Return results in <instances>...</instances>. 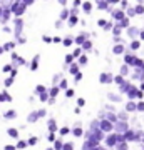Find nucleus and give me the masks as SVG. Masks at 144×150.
Returning <instances> with one entry per match:
<instances>
[{"instance_id": "44", "label": "nucleus", "mask_w": 144, "mask_h": 150, "mask_svg": "<svg viewBox=\"0 0 144 150\" xmlns=\"http://www.w3.org/2000/svg\"><path fill=\"white\" fill-rule=\"evenodd\" d=\"M52 43H62V37H59V35H54V37H52Z\"/></svg>"}, {"instance_id": "20", "label": "nucleus", "mask_w": 144, "mask_h": 150, "mask_svg": "<svg viewBox=\"0 0 144 150\" xmlns=\"http://www.w3.org/2000/svg\"><path fill=\"white\" fill-rule=\"evenodd\" d=\"M74 57H72V54H67V55H65V59H64V65H65V67H70V65H72V64H74Z\"/></svg>"}, {"instance_id": "14", "label": "nucleus", "mask_w": 144, "mask_h": 150, "mask_svg": "<svg viewBox=\"0 0 144 150\" xmlns=\"http://www.w3.org/2000/svg\"><path fill=\"white\" fill-rule=\"evenodd\" d=\"M82 134H84L82 132V125H80V122H77L74 125V129H72V135L74 137H82Z\"/></svg>"}, {"instance_id": "42", "label": "nucleus", "mask_w": 144, "mask_h": 150, "mask_svg": "<svg viewBox=\"0 0 144 150\" xmlns=\"http://www.w3.org/2000/svg\"><path fill=\"white\" fill-rule=\"evenodd\" d=\"M42 42L44 43H52V37H50V35H42Z\"/></svg>"}, {"instance_id": "6", "label": "nucleus", "mask_w": 144, "mask_h": 150, "mask_svg": "<svg viewBox=\"0 0 144 150\" xmlns=\"http://www.w3.org/2000/svg\"><path fill=\"white\" fill-rule=\"evenodd\" d=\"M2 47H4V50H5V52H10V54H12V52H15L17 42H15V40H9V42H5Z\"/></svg>"}, {"instance_id": "33", "label": "nucleus", "mask_w": 144, "mask_h": 150, "mask_svg": "<svg viewBox=\"0 0 144 150\" xmlns=\"http://www.w3.org/2000/svg\"><path fill=\"white\" fill-rule=\"evenodd\" d=\"M74 95H75L74 88H67V90H65V98H72Z\"/></svg>"}, {"instance_id": "16", "label": "nucleus", "mask_w": 144, "mask_h": 150, "mask_svg": "<svg viewBox=\"0 0 144 150\" xmlns=\"http://www.w3.org/2000/svg\"><path fill=\"white\" fill-rule=\"evenodd\" d=\"M111 129H112V125H111L109 120H102L101 125H99V130H102V132H109Z\"/></svg>"}, {"instance_id": "26", "label": "nucleus", "mask_w": 144, "mask_h": 150, "mask_svg": "<svg viewBox=\"0 0 144 150\" xmlns=\"http://www.w3.org/2000/svg\"><path fill=\"white\" fill-rule=\"evenodd\" d=\"M82 52H84V50L80 47L74 48V50H72V57H74V59H80V57H82Z\"/></svg>"}, {"instance_id": "9", "label": "nucleus", "mask_w": 144, "mask_h": 150, "mask_svg": "<svg viewBox=\"0 0 144 150\" xmlns=\"http://www.w3.org/2000/svg\"><path fill=\"white\" fill-rule=\"evenodd\" d=\"M47 87L44 85V83H37V85H35V88H34V93H35V95H42V93H47Z\"/></svg>"}, {"instance_id": "49", "label": "nucleus", "mask_w": 144, "mask_h": 150, "mask_svg": "<svg viewBox=\"0 0 144 150\" xmlns=\"http://www.w3.org/2000/svg\"><path fill=\"white\" fill-rule=\"evenodd\" d=\"M70 15H77L79 17V8H70Z\"/></svg>"}, {"instance_id": "22", "label": "nucleus", "mask_w": 144, "mask_h": 150, "mask_svg": "<svg viewBox=\"0 0 144 150\" xmlns=\"http://www.w3.org/2000/svg\"><path fill=\"white\" fill-rule=\"evenodd\" d=\"M14 82H15V79H12V77H9V75H7V79L4 80V87H5V90H7V88H10V87L14 85Z\"/></svg>"}, {"instance_id": "12", "label": "nucleus", "mask_w": 144, "mask_h": 150, "mask_svg": "<svg viewBox=\"0 0 144 150\" xmlns=\"http://www.w3.org/2000/svg\"><path fill=\"white\" fill-rule=\"evenodd\" d=\"M19 134H20V130L15 129V127H9V129H7V135H9V137H12V139L19 140Z\"/></svg>"}, {"instance_id": "35", "label": "nucleus", "mask_w": 144, "mask_h": 150, "mask_svg": "<svg viewBox=\"0 0 144 150\" xmlns=\"http://www.w3.org/2000/svg\"><path fill=\"white\" fill-rule=\"evenodd\" d=\"M55 140H57V135H55V134H49L47 135V142H50L52 145H54V142H55Z\"/></svg>"}, {"instance_id": "27", "label": "nucleus", "mask_w": 144, "mask_h": 150, "mask_svg": "<svg viewBox=\"0 0 144 150\" xmlns=\"http://www.w3.org/2000/svg\"><path fill=\"white\" fill-rule=\"evenodd\" d=\"M52 147H54V150H62V149H64V142H62L60 139H57L55 142H54Z\"/></svg>"}, {"instance_id": "3", "label": "nucleus", "mask_w": 144, "mask_h": 150, "mask_svg": "<svg viewBox=\"0 0 144 150\" xmlns=\"http://www.w3.org/2000/svg\"><path fill=\"white\" fill-rule=\"evenodd\" d=\"M47 130H49V134L59 132V127H57V120L55 118H47Z\"/></svg>"}, {"instance_id": "21", "label": "nucleus", "mask_w": 144, "mask_h": 150, "mask_svg": "<svg viewBox=\"0 0 144 150\" xmlns=\"http://www.w3.org/2000/svg\"><path fill=\"white\" fill-rule=\"evenodd\" d=\"M99 80H101V83H109L112 80V77H111V74H102L99 77Z\"/></svg>"}, {"instance_id": "48", "label": "nucleus", "mask_w": 144, "mask_h": 150, "mask_svg": "<svg viewBox=\"0 0 144 150\" xmlns=\"http://www.w3.org/2000/svg\"><path fill=\"white\" fill-rule=\"evenodd\" d=\"M62 27H64V22H62V20L55 22V28H62Z\"/></svg>"}, {"instance_id": "25", "label": "nucleus", "mask_w": 144, "mask_h": 150, "mask_svg": "<svg viewBox=\"0 0 144 150\" xmlns=\"http://www.w3.org/2000/svg\"><path fill=\"white\" fill-rule=\"evenodd\" d=\"M59 134L60 135H69V134H72V129L67 127V125H64V127H60L59 129Z\"/></svg>"}, {"instance_id": "43", "label": "nucleus", "mask_w": 144, "mask_h": 150, "mask_svg": "<svg viewBox=\"0 0 144 150\" xmlns=\"http://www.w3.org/2000/svg\"><path fill=\"white\" fill-rule=\"evenodd\" d=\"M4 150H17V147H15V144H7V145H4Z\"/></svg>"}, {"instance_id": "10", "label": "nucleus", "mask_w": 144, "mask_h": 150, "mask_svg": "<svg viewBox=\"0 0 144 150\" xmlns=\"http://www.w3.org/2000/svg\"><path fill=\"white\" fill-rule=\"evenodd\" d=\"M62 45H64L65 48H70L72 45H74V37H72V35H65V37H62Z\"/></svg>"}, {"instance_id": "8", "label": "nucleus", "mask_w": 144, "mask_h": 150, "mask_svg": "<svg viewBox=\"0 0 144 150\" xmlns=\"http://www.w3.org/2000/svg\"><path fill=\"white\" fill-rule=\"evenodd\" d=\"M40 118H39V113H37V110H32V112L27 115V123H35V122H39Z\"/></svg>"}, {"instance_id": "45", "label": "nucleus", "mask_w": 144, "mask_h": 150, "mask_svg": "<svg viewBox=\"0 0 144 150\" xmlns=\"http://www.w3.org/2000/svg\"><path fill=\"white\" fill-rule=\"evenodd\" d=\"M2 30H4L5 33H14V28L9 27V25H4V28H2Z\"/></svg>"}, {"instance_id": "38", "label": "nucleus", "mask_w": 144, "mask_h": 150, "mask_svg": "<svg viewBox=\"0 0 144 150\" xmlns=\"http://www.w3.org/2000/svg\"><path fill=\"white\" fill-rule=\"evenodd\" d=\"M17 75H19V67H14V69H12V72L9 74V77H12V79H15Z\"/></svg>"}, {"instance_id": "23", "label": "nucleus", "mask_w": 144, "mask_h": 150, "mask_svg": "<svg viewBox=\"0 0 144 150\" xmlns=\"http://www.w3.org/2000/svg\"><path fill=\"white\" fill-rule=\"evenodd\" d=\"M82 10H84L85 13H91L92 12V4L91 2H82Z\"/></svg>"}, {"instance_id": "40", "label": "nucleus", "mask_w": 144, "mask_h": 150, "mask_svg": "<svg viewBox=\"0 0 144 150\" xmlns=\"http://www.w3.org/2000/svg\"><path fill=\"white\" fill-rule=\"evenodd\" d=\"M37 113H39V118H44L45 115H47V110H45V108H39Z\"/></svg>"}, {"instance_id": "7", "label": "nucleus", "mask_w": 144, "mask_h": 150, "mask_svg": "<svg viewBox=\"0 0 144 150\" xmlns=\"http://www.w3.org/2000/svg\"><path fill=\"white\" fill-rule=\"evenodd\" d=\"M17 117H19V113H17L15 108H9V110L4 113V118H7V120H15Z\"/></svg>"}, {"instance_id": "29", "label": "nucleus", "mask_w": 144, "mask_h": 150, "mask_svg": "<svg viewBox=\"0 0 144 150\" xmlns=\"http://www.w3.org/2000/svg\"><path fill=\"white\" fill-rule=\"evenodd\" d=\"M12 69H14V65H12V62H10V64H5L2 67V72H4V74H10Z\"/></svg>"}, {"instance_id": "13", "label": "nucleus", "mask_w": 144, "mask_h": 150, "mask_svg": "<svg viewBox=\"0 0 144 150\" xmlns=\"http://www.w3.org/2000/svg\"><path fill=\"white\" fill-rule=\"evenodd\" d=\"M69 17H70V8H62V10H60V13H59V20L67 22V20H69Z\"/></svg>"}, {"instance_id": "5", "label": "nucleus", "mask_w": 144, "mask_h": 150, "mask_svg": "<svg viewBox=\"0 0 144 150\" xmlns=\"http://www.w3.org/2000/svg\"><path fill=\"white\" fill-rule=\"evenodd\" d=\"M39 65H40V54H35L34 59H32V62H30V65H29L30 72H35V70L39 69Z\"/></svg>"}, {"instance_id": "17", "label": "nucleus", "mask_w": 144, "mask_h": 150, "mask_svg": "<svg viewBox=\"0 0 144 150\" xmlns=\"http://www.w3.org/2000/svg\"><path fill=\"white\" fill-rule=\"evenodd\" d=\"M79 69H80V67H79V64H77V62H74V64L70 65V67H69L67 70H69V74H70V75H77V74L80 72Z\"/></svg>"}, {"instance_id": "50", "label": "nucleus", "mask_w": 144, "mask_h": 150, "mask_svg": "<svg viewBox=\"0 0 144 150\" xmlns=\"http://www.w3.org/2000/svg\"><path fill=\"white\" fill-rule=\"evenodd\" d=\"M121 52H123V47H121V45L114 47V54H121Z\"/></svg>"}, {"instance_id": "58", "label": "nucleus", "mask_w": 144, "mask_h": 150, "mask_svg": "<svg viewBox=\"0 0 144 150\" xmlns=\"http://www.w3.org/2000/svg\"><path fill=\"white\" fill-rule=\"evenodd\" d=\"M0 118H2V115H0Z\"/></svg>"}, {"instance_id": "31", "label": "nucleus", "mask_w": 144, "mask_h": 150, "mask_svg": "<svg viewBox=\"0 0 144 150\" xmlns=\"http://www.w3.org/2000/svg\"><path fill=\"white\" fill-rule=\"evenodd\" d=\"M62 79H64V77H62V74H55V75H54V80H52V82H54V85H59Z\"/></svg>"}, {"instance_id": "30", "label": "nucleus", "mask_w": 144, "mask_h": 150, "mask_svg": "<svg viewBox=\"0 0 144 150\" xmlns=\"http://www.w3.org/2000/svg\"><path fill=\"white\" fill-rule=\"evenodd\" d=\"M49 100H50V97H49V93H42V95H39V102L49 103Z\"/></svg>"}, {"instance_id": "1", "label": "nucleus", "mask_w": 144, "mask_h": 150, "mask_svg": "<svg viewBox=\"0 0 144 150\" xmlns=\"http://www.w3.org/2000/svg\"><path fill=\"white\" fill-rule=\"evenodd\" d=\"M24 27H25V22H24V18H14V35H15V38L22 35Z\"/></svg>"}, {"instance_id": "34", "label": "nucleus", "mask_w": 144, "mask_h": 150, "mask_svg": "<svg viewBox=\"0 0 144 150\" xmlns=\"http://www.w3.org/2000/svg\"><path fill=\"white\" fill-rule=\"evenodd\" d=\"M80 48H82V50H92V42H91V40H87V42H85Z\"/></svg>"}, {"instance_id": "55", "label": "nucleus", "mask_w": 144, "mask_h": 150, "mask_svg": "<svg viewBox=\"0 0 144 150\" xmlns=\"http://www.w3.org/2000/svg\"><path fill=\"white\" fill-rule=\"evenodd\" d=\"M4 8H5V7L0 5V18H2V15H4Z\"/></svg>"}, {"instance_id": "36", "label": "nucleus", "mask_w": 144, "mask_h": 150, "mask_svg": "<svg viewBox=\"0 0 144 150\" xmlns=\"http://www.w3.org/2000/svg\"><path fill=\"white\" fill-rule=\"evenodd\" d=\"M62 150H74V144L72 142H64V149Z\"/></svg>"}, {"instance_id": "32", "label": "nucleus", "mask_w": 144, "mask_h": 150, "mask_svg": "<svg viewBox=\"0 0 144 150\" xmlns=\"http://www.w3.org/2000/svg\"><path fill=\"white\" fill-rule=\"evenodd\" d=\"M17 45H25L27 43V37H24V35H20V37H17Z\"/></svg>"}, {"instance_id": "41", "label": "nucleus", "mask_w": 144, "mask_h": 150, "mask_svg": "<svg viewBox=\"0 0 144 150\" xmlns=\"http://www.w3.org/2000/svg\"><path fill=\"white\" fill-rule=\"evenodd\" d=\"M82 77H84V74H82V72H79L77 75H74V82H75V83H79V82L82 80Z\"/></svg>"}, {"instance_id": "11", "label": "nucleus", "mask_w": 144, "mask_h": 150, "mask_svg": "<svg viewBox=\"0 0 144 150\" xmlns=\"http://www.w3.org/2000/svg\"><path fill=\"white\" fill-rule=\"evenodd\" d=\"M47 93H49V97H50V98H57V95L60 93V88H59L57 85H52V87L47 90Z\"/></svg>"}, {"instance_id": "18", "label": "nucleus", "mask_w": 144, "mask_h": 150, "mask_svg": "<svg viewBox=\"0 0 144 150\" xmlns=\"http://www.w3.org/2000/svg\"><path fill=\"white\" fill-rule=\"evenodd\" d=\"M39 140H40V137H37V135H32L30 139L27 140V144H29V147H35V145L39 144Z\"/></svg>"}, {"instance_id": "37", "label": "nucleus", "mask_w": 144, "mask_h": 150, "mask_svg": "<svg viewBox=\"0 0 144 150\" xmlns=\"http://www.w3.org/2000/svg\"><path fill=\"white\" fill-rule=\"evenodd\" d=\"M84 105H85V98H84V97H79V98H77V107L82 108Z\"/></svg>"}, {"instance_id": "4", "label": "nucleus", "mask_w": 144, "mask_h": 150, "mask_svg": "<svg viewBox=\"0 0 144 150\" xmlns=\"http://www.w3.org/2000/svg\"><path fill=\"white\" fill-rule=\"evenodd\" d=\"M25 10H27V5L24 4V2H20V4H19V7L14 10V15H15V18H22V17H24V13H25Z\"/></svg>"}, {"instance_id": "53", "label": "nucleus", "mask_w": 144, "mask_h": 150, "mask_svg": "<svg viewBox=\"0 0 144 150\" xmlns=\"http://www.w3.org/2000/svg\"><path fill=\"white\" fill-rule=\"evenodd\" d=\"M24 4H25L27 7H29V5H34V0H25V2H24Z\"/></svg>"}, {"instance_id": "56", "label": "nucleus", "mask_w": 144, "mask_h": 150, "mask_svg": "<svg viewBox=\"0 0 144 150\" xmlns=\"http://www.w3.org/2000/svg\"><path fill=\"white\" fill-rule=\"evenodd\" d=\"M2 54H5V50H4V47H2V45H0V55Z\"/></svg>"}, {"instance_id": "15", "label": "nucleus", "mask_w": 144, "mask_h": 150, "mask_svg": "<svg viewBox=\"0 0 144 150\" xmlns=\"http://www.w3.org/2000/svg\"><path fill=\"white\" fill-rule=\"evenodd\" d=\"M79 22H80V20H79V17H77V15H70V17H69V20H67V27L72 28V27H75Z\"/></svg>"}, {"instance_id": "57", "label": "nucleus", "mask_w": 144, "mask_h": 150, "mask_svg": "<svg viewBox=\"0 0 144 150\" xmlns=\"http://www.w3.org/2000/svg\"><path fill=\"white\" fill-rule=\"evenodd\" d=\"M45 150H54V147H47V149H45Z\"/></svg>"}, {"instance_id": "46", "label": "nucleus", "mask_w": 144, "mask_h": 150, "mask_svg": "<svg viewBox=\"0 0 144 150\" xmlns=\"http://www.w3.org/2000/svg\"><path fill=\"white\" fill-rule=\"evenodd\" d=\"M4 102H7L5 100V88H4V92H0V103H4Z\"/></svg>"}, {"instance_id": "2", "label": "nucleus", "mask_w": 144, "mask_h": 150, "mask_svg": "<svg viewBox=\"0 0 144 150\" xmlns=\"http://www.w3.org/2000/svg\"><path fill=\"white\" fill-rule=\"evenodd\" d=\"M87 40H89V33L87 32H82V33H79V35H75L74 37V43L77 45V47H82Z\"/></svg>"}, {"instance_id": "24", "label": "nucleus", "mask_w": 144, "mask_h": 150, "mask_svg": "<svg viewBox=\"0 0 144 150\" xmlns=\"http://www.w3.org/2000/svg\"><path fill=\"white\" fill-rule=\"evenodd\" d=\"M57 87H59V88H60V90H67V88H69V82H67V79H65V77H64V79H62V80H60V83H59V85H57Z\"/></svg>"}, {"instance_id": "51", "label": "nucleus", "mask_w": 144, "mask_h": 150, "mask_svg": "<svg viewBox=\"0 0 144 150\" xmlns=\"http://www.w3.org/2000/svg\"><path fill=\"white\" fill-rule=\"evenodd\" d=\"M99 8H101V10H106V8H107V4H104V2H99Z\"/></svg>"}, {"instance_id": "39", "label": "nucleus", "mask_w": 144, "mask_h": 150, "mask_svg": "<svg viewBox=\"0 0 144 150\" xmlns=\"http://www.w3.org/2000/svg\"><path fill=\"white\" fill-rule=\"evenodd\" d=\"M116 140H117V137H116V135H111V137L107 139V145H114L116 144Z\"/></svg>"}, {"instance_id": "54", "label": "nucleus", "mask_w": 144, "mask_h": 150, "mask_svg": "<svg viewBox=\"0 0 144 150\" xmlns=\"http://www.w3.org/2000/svg\"><path fill=\"white\" fill-rule=\"evenodd\" d=\"M74 113H75V115H80V108L75 107V108H74Z\"/></svg>"}, {"instance_id": "28", "label": "nucleus", "mask_w": 144, "mask_h": 150, "mask_svg": "<svg viewBox=\"0 0 144 150\" xmlns=\"http://www.w3.org/2000/svg\"><path fill=\"white\" fill-rule=\"evenodd\" d=\"M87 62H89V59H87V55L82 54V57L80 59H77V64H79V67H84V65H87Z\"/></svg>"}, {"instance_id": "19", "label": "nucleus", "mask_w": 144, "mask_h": 150, "mask_svg": "<svg viewBox=\"0 0 144 150\" xmlns=\"http://www.w3.org/2000/svg\"><path fill=\"white\" fill-rule=\"evenodd\" d=\"M15 147H17V150H24V149H27L29 147V144H27V140H17V144H15Z\"/></svg>"}, {"instance_id": "52", "label": "nucleus", "mask_w": 144, "mask_h": 150, "mask_svg": "<svg viewBox=\"0 0 144 150\" xmlns=\"http://www.w3.org/2000/svg\"><path fill=\"white\" fill-rule=\"evenodd\" d=\"M97 23H99V25H101V27H106V23H107V22L104 20V18H101V20L97 22Z\"/></svg>"}, {"instance_id": "47", "label": "nucleus", "mask_w": 144, "mask_h": 150, "mask_svg": "<svg viewBox=\"0 0 144 150\" xmlns=\"http://www.w3.org/2000/svg\"><path fill=\"white\" fill-rule=\"evenodd\" d=\"M5 100H7V102H14V97H12L7 90H5Z\"/></svg>"}]
</instances>
